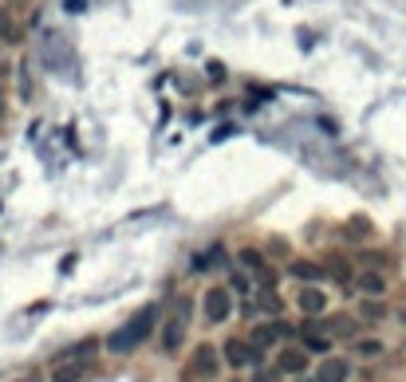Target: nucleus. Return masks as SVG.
I'll return each instance as SVG.
<instances>
[{
    "instance_id": "nucleus-4",
    "label": "nucleus",
    "mask_w": 406,
    "mask_h": 382,
    "mask_svg": "<svg viewBox=\"0 0 406 382\" xmlns=\"http://www.w3.org/2000/svg\"><path fill=\"white\" fill-rule=\"evenodd\" d=\"M292 335H300V327H296V323H288L284 315H280V320H260L257 327L248 331V343H253L257 351H265V355H268L272 347H277V343L292 339Z\"/></svg>"
},
{
    "instance_id": "nucleus-16",
    "label": "nucleus",
    "mask_w": 406,
    "mask_h": 382,
    "mask_svg": "<svg viewBox=\"0 0 406 382\" xmlns=\"http://www.w3.org/2000/svg\"><path fill=\"white\" fill-rule=\"evenodd\" d=\"M99 355V339H80V343H71L68 351H60V362H83V359H95Z\"/></svg>"
},
{
    "instance_id": "nucleus-1",
    "label": "nucleus",
    "mask_w": 406,
    "mask_h": 382,
    "mask_svg": "<svg viewBox=\"0 0 406 382\" xmlns=\"http://www.w3.org/2000/svg\"><path fill=\"white\" fill-rule=\"evenodd\" d=\"M154 331H158V308L146 303V308H139V312L122 323L119 331H110L103 347H107L110 355H130V351H139L146 339H154Z\"/></svg>"
},
{
    "instance_id": "nucleus-28",
    "label": "nucleus",
    "mask_w": 406,
    "mask_h": 382,
    "mask_svg": "<svg viewBox=\"0 0 406 382\" xmlns=\"http://www.w3.org/2000/svg\"><path fill=\"white\" fill-rule=\"evenodd\" d=\"M292 382H316V378H307V374H300V378H292Z\"/></svg>"
},
{
    "instance_id": "nucleus-15",
    "label": "nucleus",
    "mask_w": 406,
    "mask_h": 382,
    "mask_svg": "<svg viewBox=\"0 0 406 382\" xmlns=\"http://www.w3.org/2000/svg\"><path fill=\"white\" fill-rule=\"evenodd\" d=\"M237 264H241V272H248V276H260L265 268H272V264H268V252L257 249V244L237 249Z\"/></svg>"
},
{
    "instance_id": "nucleus-6",
    "label": "nucleus",
    "mask_w": 406,
    "mask_h": 382,
    "mask_svg": "<svg viewBox=\"0 0 406 382\" xmlns=\"http://www.w3.org/2000/svg\"><path fill=\"white\" fill-rule=\"evenodd\" d=\"M221 359H225V367H233V371L265 367V351H257V347L248 343V335H233V339H225V347H221Z\"/></svg>"
},
{
    "instance_id": "nucleus-3",
    "label": "nucleus",
    "mask_w": 406,
    "mask_h": 382,
    "mask_svg": "<svg viewBox=\"0 0 406 382\" xmlns=\"http://www.w3.org/2000/svg\"><path fill=\"white\" fill-rule=\"evenodd\" d=\"M221 351L213 343H198L194 355H189V367H186V382H213L221 374Z\"/></svg>"
},
{
    "instance_id": "nucleus-20",
    "label": "nucleus",
    "mask_w": 406,
    "mask_h": 382,
    "mask_svg": "<svg viewBox=\"0 0 406 382\" xmlns=\"http://www.w3.org/2000/svg\"><path fill=\"white\" fill-rule=\"evenodd\" d=\"M229 292L237 296V292H253V276H248V272H233V276H229Z\"/></svg>"
},
{
    "instance_id": "nucleus-11",
    "label": "nucleus",
    "mask_w": 406,
    "mask_h": 382,
    "mask_svg": "<svg viewBox=\"0 0 406 382\" xmlns=\"http://www.w3.org/2000/svg\"><path fill=\"white\" fill-rule=\"evenodd\" d=\"M324 331L331 339H359V315H324Z\"/></svg>"
},
{
    "instance_id": "nucleus-10",
    "label": "nucleus",
    "mask_w": 406,
    "mask_h": 382,
    "mask_svg": "<svg viewBox=\"0 0 406 382\" xmlns=\"http://www.w3.org/2000/svg\"><path fill=\"white\" fill-rule=\"evenodd\" d=\"M316 382H347L351 378V362L339 359V355H327V359H319L316 374H312Z\"/></svg>"
},
{
    "instance_id": "nucleus-26",
    "label": "nucleus",
    "mask_w": 406,
    "mask_h": 382,
    "mask_svg": "<svg viewBox=\"0 0 406 382\" xmlns=\"http://www.w3.org/2000/svg\"><path fill=\"white\" fill-rule=\"evenodd\" d=\"M4 107H8V91H4V83H0V119H4Z\"/></svg>"
},
{
    "instance_id": "nucleus-23",
    "label": "nucleus",
    "mask_w": 406,
    "mask_h": 382,
    "mask_svg": "<svg viewBox=\"0 0 406 382\" xmlns=\"http://www.w3.org/2000/svg\"><path fill=\"white\" fill-rule=\"evenodd\" d=\"M8 24H12V16L4 8H0V40H4V36H8Z\"/></svg>"
},
{
    "instance_id": "nucleus-14",
    "label": "nucleus",
    "mask_w": 406,
    "mask_h": 382,
    "mask_svg": "<svg viewBox=\"0 0 406 382\" xmlns=\"http://www.w3.org/2000/svg\"><path fill=\"white\" fill-rule=\"evenodd\" d=\"M95 371V359H83V362H56V371H51V382H83L87 374Z\"/></svg>"
},
{
    "instance_id": "nucleus-12",
    "label": "nucleus",
    "mask_w": 406,
    "mask_h": 382,
    "mask_svg": "<svg viewBox=\"0 0 406 382\" xmlns=\"http://www.w3.org/2000/svg\"><path fill=\"white\" fill-rule=\"evenodd\" d=\"M355 288H359V296H367V300H383L386 296V276L379 268H367V272L355 276Z\"/></svg>"
},
{
    "instance_id": "nucleus-5",
    "label": "nucleus",
    "mask_w": 406,
    "mask_h": 382,
    "mask_svg": "<svg viewBox=\"0 0 406 382\" xmlns=\"http://www.w3.org/2000/svg\"><path fill=\"white\" fill-rule=\"evenodd\" d=\"M233 308H237V296L229 292V284H213V288H205V296H201V315H205L209 327L225 323L229 315H233Z\"/></svg>"
},
{
    "instance_id": "nucleus-19",
    "label": "nucleus",
    "mask_w": 406,
    "mask_h": 382,
    "mask_svg": "<svg viewBox=\"0 0 406 382\" xmlns=\"http://www.w3.org/2000/svg\"><path fill=\"white\" fill-rule=\"evenodd\" d=\"M383 351H386L383 339H355L351 343V355H355V359H379Z\"/></svg>"
},
{
    "instance_id": "nucleus-24",
    "label": "nucleus",
    "mask_w": 406,
    "mask_h": 382,
    "mask_svg": "<svg viewBox=\"0 0 406 382\" xmlns=\"http://www.w3.org/2000/svg\"><path fill=\"white\" fill-rule=\"evenodd\" d=\"M268 252H272V256H284L288 244H284V241H272V244H268Z\"/></svg>"
},
{
    "instance_id": "nucleus-17",
    "label": "nucleus",
    "mask_w": 406,
    "mask_h": 382,
    "mask_svg": "<svg viewBox=\"0 0 406 382\" xmlns=\"http://www.w3.org/2000/svg\"><path fill=\"white\" fill-rule=\"evenodd\" d=\"M324 272H327L336 284H351V280H355V268H351V261H343V256H327V261H324Z\"/></svg>"
},
{
    "instance_id": "nucleus-29",
    "label": "nucleus",
    "mask_w": 406,
    "mask_h": 382,
    "mask_svg": "<svg viewBox=\"0 0 406 382\" xmlns=\"http://www.w3.org/2000/svg\"><path fill=\"white\" fill-rule=\"evenodd\" d=\"M0 75H8V63H0Z\"/></svg>"
},
{
    "instance_id": "nucleus-27",
    "label": "nucleus",
    "mask_w": 406,
    "mask_h": 382,
    "mask_svg": "<svg viewBox=\"0 0 406 382\" xmlns=\"http://www.w3.org/2000/svg\"><path fill=\"white\" fill-rule=\"evenodd\" d=\"M12 382H40V378H36V374H28V378H12Z\"/></svg>"
},
{
    "instance_id": "nucleus-25",
    "label": "nucleus",
    "mask_w": 406,
    "mask_h": 382,
    "mask_svg": "<svg viewBox=\"0 0 406 382\" xmlns=\"http://www.w3.org/2000/svg\"><path fill=\"white\" fill-rule=\"evenodd\" d=\"M209 79H225V67H221V63H209Z\"/></svg>"
},
{
    "instance_id": "nucleus-21",
    "label": "nucleus",
    "mask_w": 406,
    "mask_h": 382,
    "mask_svg": "<svg viewBox=\"0 0 406 382\" xmlns=\"http://www.w3.org/2000/svg\"><path fill=\"white\" fill-rule=\"evenodd\" d=\"M248 382H284V374L277 367H253V378Z\"/></svg>"
},
{
    "instance_id": "nucleus-2",
    "label": "nucleus",
    "mask_w": 406,
    "mask_h": 382,
    "mask_svg": "<svg viewBox=\"0 0 406 382\" xmlns=\"http://www.w3.org/2000/svg\"><path fill=\"white\" fill-rule=\"evenodd\" d=\"M189 323H194V296H178V300L166 308L162 315V355H178L182 343L189 335Z\"/></svg>"
},
{
    "instance_id": "nucleus-8",
    "label": "nucleus",
    "mask_w": 406,
    "mask_h": 382,
    "mask_svg": "<svg viewBox=\"0 0 406 382\" xmlns=\"http://www.w3.org/2000/svg\"><path fill=\"white\" fill-rule=\"evenodd\" d=\"M296 308L307 315V320H319V315L327 312V292L324 288H316V284H304L296 296Z\"/></svg>"
},
{
    "instance_id": "nucleus-9",
    "label": "nucleus",
    "mask_w": 406,
    "mask_h": 382,
    "mask_svg": "<svg viewBox=\"0 0 406 382\" xmlns=\"http://www.w3.org/2000/svg\"><path fill=\"white\" fill-rule=\"evenodd\" d=\"M277 371L288 374V378H300V374H307V351H304V347H280Z\"/></svg>"
},
{
    "instance_id": "nucleus-13",
    "label": "nucleus",
    "mask_w": 406,
    "mask_h": 382,
    "mask_svg": "<svg viewBox=\"0 0 406 382\" xmlns=\"http://www.w3.org/2000/svg\"><path fill=\"white\" fill-rule=\"evenodd\" d=\"M284 272L292 276V280H300V284H319L327 276L324 264H319V261H304V256H300V261H288Z\"/></svg>"
},
{
    "instance_id": "nucleus-18",
    "label": "nucleus",
    "mask_w": 406,
    "mask_h": 382,
    "mask_svg": "<svg viewBox=\"0 0 406 382\" xmlns=\"http://www.w3.org/2000/svg\"><path fill=\"white\" fill-rule=\"evenodd\" d=\"M359 323H379V320H386V300H359Z\"/></svg>"
},
{
    "instance_id": "nucleus-7",
    "label": "nucleus",
    "mask_w": 406,
    "mask_h": 382,
    "mask_svg": "<svg viewBox=\"0 0 406 382\" xmlns=\"http://www.w3.org/2000/svg\"><path fill=\"white\" fill-rule=\"evenodd\" d=\"M280 312H284V300H280L277 292H253L245 300V315H253V320H280Z\"/></svg>"
},
{
    "instance_id": "nucleus-22",
    "label": "nucleus",
    "mask_w": 406,
    "mask_h": 382,
    "mask_svg": "<svg viewBox=\"0 0 406 382\" xmlns=\"http://www.w3.org/2000/svg\"><path fill=\"white\" fill-rule=\"evenodd\" d=\"M363 264H371V268H379V272H383V264H386V252H375V249H371V252H363Z\"/></svg>"
}]
</instances>
